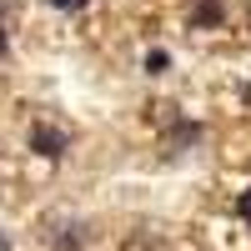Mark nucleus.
<instances>
[{
  "label": "nucleus",
  "mask_w": 251,
  "mask_h": 251,
  "mask_svg": "<svg viewBox=\"0 0 251 251\" xmlns=\"http://www.w3.org/2000/svg\"><path fill=\"white\" fill-rule=\"evenodd\" d=\"M30 151L46 156V161H60L71 151V136L60 131V126H30Z\"/></svg>",
  "instance_id": "f257e3e1"
},
{
  "label": "nucleus",
  "mask_w": 251,
  "mask_h": 251,
  "mask_svg": "<svg viewBox=\"0 0 251 251\" xmlns=\"http://www.w3.org/2000/svg\"><path fill=\"white\" fill-rule=\"evenodd\" d=\"M226 20V5L221 0H196V10H191V30H216Z\"/></svg>",
  "instance_id": "f03ea898"
},
{
  "label": "nucleus",
  "mask_w": 251,
  "mask_h": 251,
  "mask_svg": "<svg viewBox=\"0 0 251 251\" xmlns=\"http://www.w3.org/2000/svg\"><path fill=\"white\" fill-rule=\"evenodd\" d=\"M166 141H171V146H191V141H201V126L196 121H176L171 131H166Z\"/></svg>",
  "instance_id": "7ed1b4c3"
},
{
  "label": "nucleus",
  "mask_w": 251,
  "mask_h": 251,
  "mask_svg": "<svg viewBox=\"0 0 251 251\" xmlns=\"http://www.w3.org/2000/svg\"><path fill=\"white\" fill-rule=\"evenodd\" d=\"M166 60H171L166 50H151V55H146V71H151V75H161V71H166Z\"/></svg>",
  "instance_id": "20e7f679"
},
{
  "label": "nucleus",
  "mask_w": 251,
  "mask_h": 251,
  "mask_svg": "<svg viewBox=\"0 0 251 251\" xmlns=\"http://www.w3.org/2000/svg\"><path fill=\"white\" fill-rule=\"evenodd\" d=\"M236 216H241V221H246V226H251V186H246V191H241V196H236Z\"/></svg>",
  "instance_id": "39448f33"
},
{
  "label": "nucleus",
  "mask_w": 251,
  "mask_h": 251,
  "mask_svg": "<svg viewBox=\"0 0 251 251\" xmlns=\"http://www.w3.org/2000/svg\"><path fill=\"white\" fill-rule=\"evenodd\" d=\"M46 5H55V10H80L86 0H46Z\"/></svg>",
  "instance_id": "423d86ee"
},
{
  "label": "nucleus",
  "mask_w": 251,
  "mask_h": 251,
  "mask_svg": "<svg viewBox=\"0 0 251 251\" xmlns=\"http://www.w3.org/2000/svg\"><path fill=\"white\" fill-rule=\"evenodd\" d=\"M10 50V40H5V25H0V55H5Z\"/></svg>",
  "instance_id": "0eeeda50"
},
{
  "label": "nucleus",
  "mask_w": 251,
  "mask_h": 251,
  "mask_svg": "<svg viewBox=\"0 0 251 251\" xmlns=\"http://www.w3.org/2000/svg\"><path fill=\"white\" fill-rule=\"evenodd\" d=\"M0 15H5V0H0Z\"/></svg>",
  "instance_id": "6e6552de"
},
{
  "label": "nucleus",
  "mask_w": 251,
  "mask_h": 251,
  "mask_svg": "<svg viewBox=\"0 0 251 251\" xmlns=\"http://www.w3.org/2000/svg\"><path fill=\"white\" fill-rule=\"evenodd\" d=\"M0 251H5V236H0Z\"/></svg>",
  "instance_id": "1a4fd4ad"
}]
</instances>
